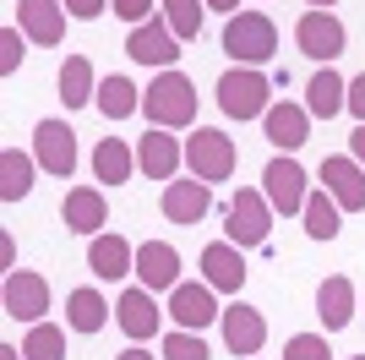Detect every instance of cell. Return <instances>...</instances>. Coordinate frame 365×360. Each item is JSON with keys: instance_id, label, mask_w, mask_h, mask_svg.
I'll return each mask as SVG.
<instances>
[{"instance_id": "cell-1", "label": "cell", "mask_w": 365, "mask_h": 360, "mask_svg": "<svg viewBox=\"0 0 365 360\" xmlns=\"http://www.w3.org/2000/svg\"><path fill=\"white\" fill-rule=\"evenodd\" d=\"M142 115L148 126H164V131H185L197 120V82L180 71H158L153 88L142 93Z\"/></svg>"}, {"instance_id": "cell-2", "label": "cell", "mask_w": 365, "mask_h": 360, "mask_svg": "<svg viewBox=\"0 0 365 360\" xmlns=\"http://www.w3.org/2000/svg\"><path fill=\"white\" fill-rule=\"evenodd\" d=\"M218 109L229 120H262L273 109V76L262 66H229L218 76Z\"/></svg>"}, {"instance_id": "cell-3", "label": "cell", "mask_w": 365, "mask_h": 360, "mask_svg": "<svg viewBox=\"0 0 365 360\" xmlns=\"http://www.w3.org/2000/svg\"><path fill=\"white\" fill-rule=\"evenodd\" d=\"M224 55L235 66H267L278 55V28L267 11H235L224 22Z\"/></svg>"}, {"instance_id": "cell-4", "label": "cell", "mask_w": 365, "mask_h": 360, "mask_svg": "<svg viewBox=\"0 0 365 360\" xmlns=\"http://www.w3.org/2000/svg\"><path fill=\"white\" fill-rule=\"evenodd\" d=\"M235 164H240V153H235V142H229L224 131H213V126H197V131L185 136V169H191L197 180L218 186V180L235 175Z\"/></svg>"}, {"instance_id": "cell-5", "label": "cell", "mask_w": 365, "mask_h": 360, "mask_svg": "<svg viewBox=\"0 0 365 360\" xmlns=\"http://www.w3.org/2000/svg\"><path fill=\"white\" fill-rule=\"evenodd\" d=\"M0 311L11 322H44L49 311V279L44 273H28V268H11L6 284H0Z\"/></svg>"}, {"instance_id": "cell-6", "label": "cell", "mask_w": 365, "mask_h": 360, "mask_svg": "<svg viewBox=\"0 0 365 360\" xmlns=\"http://www.w3.org/2000/svg\"><path fill=\"white\" fill-rule=\"evenodd\" d=\"M267 229H273V202H267V191H235L224 240H235L240 251H251V246L267 240Z\"/></svg>"}, {"instance_id": "cell-7", "label": "cell", "mask_w": 365, "mask_h": 360, "mask_svg": "<svg viewBox=\"0 0 365 360\" xmlns=\"http://www.w3.org/2000/svg\"><path fill=\"white\" fill-rule=\"evenodd\" d=\"M294 44L317 60V66H333V60L349 49V33H344V22H338L333 11H305L300 22H294Z\"/></svg>"}, {"instance_id": "cell-8", "label": "cell", "mask_w": 365, "mask_h": 360, "mask_svg": "<svg viewBox=\"0 0 365 360\" xmlns=\"http://www.w3.org/2000/svg\"><path fill=\"white\" fill-rule=\"evenodd\" d=\"M125 55L137 60V66H164V71H175V60H180V39H175V28H169L164 16H148L142 28L125 33Z\"/></svg>"}, {"instance_id": "cell-9", "label": "cell", "mask_w": 365, "mask_h": 360, "mask_svg": "<svg viewBox=\"0 0 365 360\" xmlns=\"http://www.w3.org/2000/svg\"><path fill=\"white\" fill-rule=\"evenodd\" d=\"M33 159H38L44 175L71 180V169H76V131L66 126V120H38V126H33Z\"/></svg>"}, {"instance_id": "cell-10", "label": "cell", "mask_w": 365, "mask_h": 360, "mask_svg": "<svg viewBox=\"0 0 365 360\" xmlns=\"http://www.w3.org/2000/svg\"><path fill=\"white\" fill-rule=\"evenodd\" d=\"M262 191H267V202H273V213H305V196H311V186H305V169L294 164L289 153H278L273 164L262 169Z\"/></svg>"}, {"instance_id": "cell-11", "label": "cell", "mask_w": 365, "mask_h": 360, "mask_svg": "<svg viewBox=\"0 0 365 360\" xmlns=\"http://www.w3.org/2000/svg\"><path fill=\"white\" fill-rule=\"evenodd\" d=\"M218 289L207 284V279H197V284H175L169 289V316H175V322H180V328H191V333H202V328H213L218 316H224V306H218Z\"/></svg>"}, {"instance_id": "cell-12", "label": "cell", "mask_w": 365, "mask_h": 360, "mask_svg": "<svg viewBox=\"0 0 365 360\" xmlns=\"http://www.w3.org/2000/svg\"><path fill=\"white\" fill-rule=\"evenodd\" d=\"M213 213V186L207 180H169L164 186V219L169 224H185V229H197L202 219Z\"/></svg>"}, {"instance_id": "cell-13", "label": "cell", "mask_w": 365, "mask_h": 360, "mask_svg": "<svg viewBox=\"0 0 365 360\" xmlns=\"http://www.w3.org/2000/svg\"><path fill=\"white\" fill-rule=\"evenodd\" d=\"M322 191H333L344 213H365V164H354L349 153L322 159Z\"/></svg>"}, {"instance_id": "cell-14", "label": "cell", "mask_w": 365, "mask_h": 360, "mask_svg": "<svg viewBox=\"0 0 365 360\" xmlns=\"http://www.w3.org/2000/svg\"><path fill=\"white\" fill-rule=\"evenodd\" d=\"M218 328H224V344H229V355H262V344H267V316H262L257 306H245V300L224 306Z\"/></svg>"}, {"instance_id": "cell-15", "label": "cell", "mask_w": 365, "mask_h": 360, "mask_svg": "<svg viewBox=\"0 0 365 360\" xmlns=\"http://www.w3.org/2000/svg\"><path fill=\"white\" fill-rule=\"evenodd\" d=\"M185 164V142L169 136L164 126H148V136H137V169L153 180H175V169Z\"/></svg>"}, {"instance_id": "cell-16", "label": "cell", "mask_w": 365, "mask_h": 360, "mask_svg": "<svg viewBox=\"0 0 365 360\" xmlns=\"http://www.w3.org/2000/svg\"><path fill=\"white\" fill-rule=\"evenodd\" d=\"M202 279L224 295H240L245 289V251L235 240H213V246H202Z\"/></svg>"}, {"instance_id": "cell-17", "label": "cell", "mask_w": 365, "mask_h": 360, "mask_svg": "<svg viewBox=\"0 0 365 360\" xmlns=\"http://www.w3.org/2000/svg\"><path fill=\"white\" fill-rule=\"evenodd\" d=\"M158 316H164V311H158V300H153L148 284H131L120 300H115V322H120V333H125V339H137V344L158 333Z\"/></svg>"}, {"instance_id": "cell-18", "label": "cell", "mask_w": 365, "mask_h": 360, "mask_svg": "<svg viewBox=\"0 0 365 360\" xmlns=\"http://www.w3.org/2000/svg\"><path fill=\"white\" fill-rule=\"evenodd\" d=\"M137 284H148L153 295L180 284V251L169 240H142L137 246Z\"/></svg>"}, {"instance_id": "cell-19", "label": "cell", "mask_w": 365, "mask_h": 360, "mask_svg": "<svg viewBox=\"0 0 365 360\" xmlns=\"http://www.w3.org/2000/svg\"><path fill=\"white\" fill-rule=\"evenodd\" d=\"M61 219H66V229H76V235H104V224H109V208H104V191L98 186H71L66 191V202H61Z\"/></svg>"}, {"instance_id": "cell-20", "label": "cell", "mask_w": 365, "mask_h": 360, "mask_svg": "<svg viewBox=\"0 0 365 360\" xmlns=\"http://www.w3.org/2000/svg\"><path fill=\"white\" fill-rule=\"evenodd\" d=\"M262 131H267V142H273L278 153H294V148L311 142V109L305 104H273L262 115Z\"/></svg>"}, {"instance_id": "cell-21", "label": "cell", "mask_w": 365, "mask_h": 360, "mask_svg": "<svg viewBox=\"0 0 365 360\" xmlns=\"http://www.w3.org/2000/svg\"><path fill=\"white\" fill-rule=\"evenodd\" d=\"M16 28L28 33L33 44H61L66 39V6L61 0H22V6H16Z\"/></svg>"}, {"instance_id": "cell-22", "label": "cell", "mask_w": 365, "mask_h": 360, "mask_svg": "<svg viewBox=\"0 0 365 360\" xmlns=\"http://www.w3.org/2000/svg\"><path fill=\"white\" fill-rule=\"evenodd\" d=\"M88 268L98 279H125V273H137V246L125 235H93L88 240Z\"/></svg>"}, {"instance_id": "cell-23", "label": "cell", "mask_w": 365, "mask_h": 360, "mask_svg": "<svg viewBox=\"0 0 365 360\" xmlns=\"http://www.w3.org/2000/svg\"><path fill=\"white\" fill-rule=\"evenodd\" d=\"M317 316H322L327 333H344L354 322V284L344 279V273H333V279L317 284Z\"/></svg>"}, {"instance_id": "cell-24", "label": "cell", "mask_w": 365, "mask_h": 360, "mask_svg": "<svg viewBox=\"0 0 365 360\" xmlns=\"http://www.w3.org/2000/svg\"><path fill=\"white\" fill-rule=\"evenodd\" d=\"M305 109H311V120H333L338 109H349V82H344L333 66H322V71L305 82Z\"/></svg>"}, {"instance_id": "cell-25", "label": "cell", "mask_w": 365, "mask_h": 360, "mask_svg": "<svg viewBox=\"0 0 365 360\" xmlns=\"http://www.w3.org/2000/svg\"><path fill=\"white\" fill-rule=\"evenodd\" d=\"M61 99H66V109H82V104H93L98 99V76H93V60L88 55H66V66H61Z\"/></svg>"}, {"instance_id": "cell-26", "label": "cell", "mask_w": 365, "mask_h": 360, "mask_svg": "<svg viewBox=\"0 0 365 360\" xmlns=\"http://www.w3.org/2000/svg\"><path fill=\"white\" fill-rule=\"evenodd\" d=\"M137 169V148H125L120 136H98V148H93V175L109 180V186H125Z\"/></svg>"}, {"instance_id": "cell-27", "label": "cell", "mask_w": 365, "mask_h": 360, "mask_svg": "<svg viewBox=\"0 0 365 360\" xmlns=\"http://www.w3.org/2000/svg\"><path fill=\"white\" fill-rule=\"evenodd\" d=\"M33 169H38V159H28L22 148H6L0 153V196H6V202H22V196L33 191Z\"/></svg>"}, {"instance_id": "cell-28", "label": "cell", "mask_w": 365, "mask_h": 360, "mask_svg": "<svg viewBox=\"0 0 365 360\" xmlns=\"http://www.w3.org/2000/svg\"><path fill=\"white\" fill-rule=\"evenodd\" d=\"M104 322H109V306H104V295H98V289H71V295H66V328L98 333Z\"/></svg>"}, {"instance_id": "cell-29", "label": "cell", "mask_w": 365, "mask_h": 360, "mask_svg": "<svg viewBox=\"0 0 365 360\" xmlns=\"http://www.w3.org/2000/svg\"><path fill=\"white\" fill-rule=\"evenodd\" d=\"M93 104L104 109V120H125V115H137V109H142V88H137V82H125V76H104Z\"/></svg>"}, {"instance_id": "cell-30", "label": "cell", "mask_w": 365, "mask_h": 360, "mask_svg": "<svg viewBox=\"0 0 365 360\" xmlns=\"http://www.w3.org/2000/svg\"><path fill=\"white\" fill-rule=\"evenodd\" d=\"M338 213H344V208L333 202V191H311V196H305V213H300L305 235H311V240H338V229H344Z\"/></svg>"}, {"instance_id": "cell-31", "label": "cell", "mask_w": 365, "mask_h": 360, "mask_svg": "<svg viewBox=\"0 0 365 360\" xmlns=\"http://www.w3.org/2000/svg\"><path fill=\"white\" fill-rule=\"evenodd\" d=\"M22 355H28V360H66V328H55V322H33L28 339H22Z\"/></svg>"}, {"instance_id": "cell-32", "label": "cell", "mask_w": 365, "mask_h": 360, "mask_svg": "<svg viewBox=\"0 0 365 360\" xmlns=\"http://www.w3.org/2000/svg\"><path fill=\"white\" fill-rule=\"evenodd\" d=\"M202 6H207V0H164V22L175 28L180 44L202 39Z\"/></svg>"}, {"instance_id": "cell-33", "label": "cell", "mask_w": 365, "mask_h": 360, "mask_svg": "<svg viewBox=\"0 0 365 360\" xmlns=\"http://www.w3.org/2000/svg\"><path fill=\"white\" fill-rule=\"evenodd\" d=\"M164 360H213V349L202 344V333L175 328V333H164Z\"/></svg>"}, {"instance_id": "cell-34", "label": "cell", "mask_w": 365, "mask_h": 360, "mask_svg": "<svg viewBox=\"0 0 365 360\" xmlns=\"http://www.w3.org/2000/svg\"><path fill=\"white\" fill-rule=\"evenodd\" d=\"M284 360H333V349H327L322 333H294L289 344H284Z\"/></svg>"}, {"instance_id": "cell-35", "label": "cell", "mask_w": 365, "mask_h": 360, "mask_svg": "<svg viewBox=\"0 0 365 360\" xmlns=\"http://www.w3.org/2000/svg\"><path fill=\"white\" fill-rule=\"evenodd\" d=\"M22 39H28V33L16 28V22H11L6 33H0V76H11L16 66H22Z\"/></svg>"}, {"instance_id": "cell-36", "label": "cell", "mask_w": 365, "mask_h": 360, "mask_svg": "<svg viewBox=\"0 0 365 360\" xmlns=\"http://www.w3.org/2000/svg\"><path fill=\"white\" fill-rule=\"evenodd\" d=\"M115 16H125L131 28H142V22L153 16V0H115Z\"/></svg>"}, {"instance_id": "cell-37", "label": "cell", "mask_w": 365, "mask_h": 360, "mask_svg": "<svg viewBox=\"0 0 365 360\" xmlns=\"http://www.w3.org/2000/svg\"><path fill=\"white\" fill-rule=\"evenodd\" d=\"M66 16H76V22H93V16L104 11V6H115V0H61Z\"/></svg>"}, {"instance_id": "cell-38", "label": "cell", "mask_w": 365, "mask_h": 360, "mask_svg": "<svg viewBox=\"0 0 365 360\" xmlns=\"http://www.w3.org/2000/svg\"><path fill=\"white\" fill-rule=\"evenodd\" d=\"M349 115L365 126V71H360V76H349Z\"/></svg>"}, {"instance_id": "cell-39", "label": "cell", "mask_w": 365, "mask_h": 360, "mask_svg": "<svg viewBox=\"0 0 365 360\" xmlns=\"http://www.w3.org/2000/svg\"><path fill=\"white\" fill-rule=\"evenodd\" d=\"M349 159H354V164H365V126H354V131H349Z\"/></svg>"}, {"instance_id": "cell-40", "label": "cell", "mask_w": 365, "mask_h": 360, "mask_svg": "<svg viewBox=\"0 0 365 360\" xmlns=\"http://www.w3.org/2000/svg\"><path fill=\"white\" fill-rule=\"evenodd\" d=\"M207 6H213V11H224V16H235V11H240V0H207Z\"/></svg>"}, {"instance_id": "cell-41", "label": "cell", "mask_w": 365, "mask_h": 360, "mask_svg": "<svg viewBox=\"0 0 365 360\" xmlns=\"http://www.w3.org/2000/svg\"><path fill=\"white\" fill-rule=\"evenodd\" d=\"M115 360H158V355H148V349H125V355H115Z\"/></svg>"}, {"instance_id": "cell-42", "label": "cell", "mask_w": 365, "mask_h": 360, "mask_svg": "<svg viewBox=\"0 0 365 360\" xmlns=\"http://www.w3.org/2000/svg\"><path fill=\"white\" fill-rule=\"evenodd\" d=\"M0 360H28L22 349H11V344H0Z\"/></svg>"}, {"instance_id": "cell-43", "label": "cell", "mask_w": 365, "mask_h": 360, "mask_svg": "<svg viewBox=\"0 0 365 360\" xmlns=\"http://www.w3.org/2000/svg\"><path fill=\"white\" fill-rule=\"evenodd\" d=\"M305 6H311V11H327V6H338V0H305Z\"/></svg>"}, {"instance_id": "cell-44", "label": "cell", "mask_w": 365, "mask_h": 360, "mask_svg": "<svg viewBox=\"0 0 365 360\" xmlns=\"http://www.w3.org/2000/svg\"><path fill=\"white\" fill-rule=\"evenodd\" d=\"M354 360H365V355H354Z\"/></svg>"}]
</instances>
